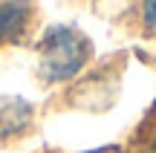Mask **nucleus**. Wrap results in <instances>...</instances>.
Listing matches in <instances>:
<instances>
[{"label":"nucleus","instance_id":"obj_5","mask_svg":"<svg viewBox=\"0 0 156 153\" xmlns=\"http://www.w3.org/2000/svg\"><path fill=\"white\" fill-rule=\"evenodd\" d=\"M87 153H122L119 144H110V148H95V150H87Z\"/></svg>","mask_w":156,"mask_h":153},{"label":"nucleus","instance_id":"obj_1","mask_svg":"<svg viewBox=\"0 0 156 153\" xmlns=\"http://www.w3.org/2000/svg\"><path fill=\"white\" fill-rule=\"evenodd\" d=\"M35 52H38V78L49 87H58L84 72L93 58V43L81 29L69 23H55L44 29Z\"/></svg>","mask_w":156,"mask_h":153},{"label":"nucleus","instance_id":"obj_3","mask_svg":"<svg viewBox=\"0 0 156 153\" xmlns=\"http://www.w3.org/2000/svg\"><path fill=\"white\" fill-rule=\"evenodd\" d=\"M32 3L29 0H0V46L20 43L32 26Z\"/></svg>","mask_w":156,"mask_h":153},{"label":"nucleus","instance_id":"obj_2","mask_svg":"<svg viewBox=\"0 0 156 153\" xmlns=\"http://www.w3.org/2000/svg\"><path fill=\"white\" fill-rule=\"evenodd\" d=\"M35 124V104L23 96H0V139L12 142L32 130Z\"/></svg>","mask_w":156,"mask_h":153},{"label":"nucleus","instance_id":"obj_4","mask_svg":"<svg viewBox=\"0 0 156 153\" xmlns=\"http://www.w3.org/2000/svg\"><path fill=\"white\" fill-rule=\"evenodd\" d=\"M139 20H142V26H145V32H156V0H142Z\"/></svg>","mask_w":156,"mask_h":153},{"label":"nucleus","instance_id":"obj_6","mask_svg":"<svg viewBox=\"0 0 156 153\" xmlns=\"http://www.w3.org/2000/svg\"><path fill=\"white\" fill-rule=\"evenodd\" d=\"M139 153H156V150H139Z\"/></svg>","mask_w":156,"mask_h":153}]
</instances>
